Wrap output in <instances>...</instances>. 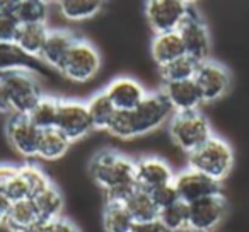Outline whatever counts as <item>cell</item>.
Masks as SVG:
<instances>
[{"mask_svg": "<svg viewBox=\"0 0 249 232\" xmlns=\"http://www.w3.org/2000/svg\"><path fill=\"white\" fill-rule=\"evenodd\" d=\"M92 181L104 191L106 203H123L137 190L135 161L118 150L104 149L89 162Z\"/></svg>", "mask_w": 249, "mask_h": 232, "instance_id": "1", "label": "cell"}, {"mask_svg": "<svg viewBox=\"0 0 249 232\" xmlns=\"http://www.w3.org/2000/svg\"><path fill=\"white\" fill-rule=\"evenodd\" d=\"M173 107L167 103L162 90L147 92L143 101L132 111H118L111 122L107 133L114 139L132 140L156 132L173 118Z\"/></svg>", "mask_w": 249, "mask_h": 232, "instance_id": "2", "label": "cell"}, {"mask_svg": "<svg viewBox=\"0 0 249 232\" xmlns=\"http://www.w3.org/2000/svg\"><path fill=\"white\" fill-rule=\"evenodd\" d=\"M188 161L190 167L222 183L234 167V150L227 140L212 135L203 145L188 154Z\"/></svg>", "mask_w": 249, "mask_h": 232, "instance_id": "3", "label": "cell"}, {"mask_svg": "<svg viewBox=\"0 0 249 232\" xmlns=\"http://www.w3.org/2000/svg\"><path fill=\"white\" fill-rule=\"evenodd\" d=\"M167 130H169L173 142L186 154L196 150L213 135L210 122L200 109L188 111V113H174L173 118L169 120Z\"/></svg>", "mask_w": 249, "mask_h": 232, "instance_id": "4", "label": "cell"}, {"mask_svg": "<svg viewBox=\"0 0 249 232\" xmlns=\"http://www.w3.org/2000/svg\"><path fill=\"white\" fill-rule=\"evenodd\" d=\"M2 80H4L5 90H7L11 113L28 116L35 104L43 96L36 73L31 70H14V72L4 73Z\"/></svg>", "mask_w": 249, "mask_h": 232, "instance_id": "5", "label": "cell"}, {"mask_svg": "<svg viewBox=\"0 0 249 232\" xmlns=\"http://www.w3.org/2000/svg\"><path fill=\"white\" fill-rule=\"evenodd\" d=\"M99 69L101 55L97 48L87 39L77 38L58 72L72 82L84 84L92 80L97 75Z\"/></svg>", "mask_w": 249, "mask_h": 232, "instance_id": "6", "label": "cell"}, {"mask_svg": "<svg viewBox=\"0 0 249 232\" xmlns=\"http://www.w3.org/2000/svg\"><path fill=\"white\" fill-rule=\"evenodd\" d=\"M178 33L183 39L184 52L190 58H193L196 63L210 60V31H208L207 22L201 19V16L196 11H193V9L188 11L184 21L178 28Z\"/></svg>", "mask_w": 249, "mask_h": 232, "instance_id": "7", "label": "cell"}, {"mask_svg": "<svg viewBox=\"0 0 249 232\" xmlns=\"http://www.w3.org/2000/svg\"><path fill=\"white\" fill-rule=\"evenodd\" d=\"M193 80L196 82L198 89H200L203 104L220 101L229 92L232 84L231 72H229L227 67L218 62H213V60L198 63Z\"/></svg>", "mask_w": 249, "mask_h": 232, "instance_id": "8", "label": "cell"}, {"mask_svg": "<svg viewBox=\"0 0 249 232\" xmlns=\"http://www.w3.org/2000/svg\"><path fill=\"white\" fill-rule=\"evenodd\" d=\"M227 210V200L222 193L193 201L188 205V232H213L224 222Z\"/></svg>", "mask_w": 249, "mask_h": 232, "instance_id": "9", "label": "cell"}, {"mask_svg": "<svg viewBox=\"0 0 249 232\" xmlns=\"http://www.w3.org/2000/svg\"><path fill=\"white\" fill-rule=\"evenodd\" d=\"M190 7L183 0H147L145 2L147 22L156 35L178 31Z\"/></svg>", "mask_w": 249, "mask_h": 232, "instance_id": "10", "label": "cell"}, {"mask_svg": "<svg viewBox=\"0 0 249 232\" xmlns=\"http://www.w3.org/2000/svg\"><path fill=\"white\" fill-rule=\"evenodd\" d=\"M56 128L70 142H77V140L89 135L94 130V126L92 122H90L86 103L79 99H60Z\"/></svg>", "mask_w": 249, "mask_h": 232, "instance_id": "11", "label": "cell"}, {"mask_svg": "<svg viewBox=\"0 0 249 232\" xmlns=\"http://www.w3.org/2000/svg\"><path fill=\"white\" fill-rule=\"evenodd\" d=\"M5 135L11 147L26 159L38 157V145L41 130L26 114H12L5 125Z\"/></svg>", "mask_w": 249, "mask_h": 232, "instance_id": "12", "label": "cell"}, {"mask_svg": "<svg viewBox=\"0 0 249 232\" xmlns=\"http://www.w3.org/2000/svg\"><path fill=\"white\" fill-rule=\"evenodd\" d=\"M173 184L176 188L179 200L188 205L196 200H201V198L222 193V186L218 181L212 179L207 174L200 173L193 167H186L181 173H178L174 176Z\"/></svg>", "mask_w": 249, "mask_h": 232, "instance_id": "13", "label": "cell"}, {"mask_svg": "<svg viewBox=\"0 0 249 232\" xmlns=\"http://www.w3.org/2000/svg\"><path fill=\"white\" fill-rule=\"evenodd\" d=\"M174 171L164 159L156 156L140 157L135 161V181L140 190L152 191L174 181Z\"/></svg>", "mask_w": 249, "mask_h": 232, "instance_id": "14", "label": "cell"}, {"mask_svg": "<svg viewBox=\"0 0 249 232\" xmlns=\"http://www.w3.org/2000/svg\"><path fill=\"white\" fill-rule=\"evenodd\" d=\"M104 92L107 94L116 111L135 109L147 96L145 87L132 77H116L107 84Z\"/></svg>", "mask_w": 249, "mask_h": 232, "instance_id": "15", "label": "cell"}, {"mask_svg": "<svg viewBox=\"0 0 249 232\" xmlns=\"http://www.w3.org/2000/svg\"><path fill=\"white\" fill-rule=\"evenodd\" d=\"M162 94L166 96L174 113L198 111L203 104L200 89L193 79L179 80V82H164Z\"/></svg>", "mask_w": 249, "mask_h": 232, "instance_id": "16", "label": "cell"}, {"mask_svg": "<svg viewBox=\"0 0 249 232\" xmlns=\"http://www.w3.org/2000/svg\"><path fill=\"white\" fill-rule=\"evenodd\" d=\"M75 39V36L67 29H50L38 60L52 69L60 70Z\"/></svg>", "mask_w": 249, "mask_h": 232, "instance_id": "17", "label": "cell"}, {"mask_svg": "<svg viewBox=\"0 0 249 232\" xmlns=\"http://www.w3.org/2000/svg\"><path fill=\"white\" fill-rule=\"evenodd\" d=\"M150 53H152L154 62L159 65V69L186 55L183 39H181L178 31L159 33V35L154 36L152 45H150Z\"/></svg>", "mask_w": 249, "mask_h": 232, "instance_id": "18", "label": "cell"}, {"mask_svg": "<svg viewBox=\"0 0 249 232\" xmlns=\"http://www.w3.org/2000/svg\"><path fill=\"white\" fill-rule=\"evenodd\" d=\"M50 28L46 24H19L14 43L31 58H39Z\"/></svg>", "mask_w": 249, "mask_h": 232, "instance_id": "19", "label": "cell"}, {"mask_svg": "<svg viewBox=\"0 0 249 232\" xmlns=\"http://www.w3.org/2000/svg\"><path fill=\"white\" fill-rule=\"evenodd\" d=\"M60 14L70 22H84L96 18L104 5V0H55Z\"/></svg>", "mask_w": 249, "mask_h": 232, "instance_id": "20", "label": "cell"}, {"mask_svg": "<svg viewBox=\"0 0 249 232\" xmlns=\"http://www.w3.org/2000/svg\"><path fill=\"white\" fill-rule=\"evenodd\" d=\"M35 62L36 58L26 55L14 41H0V75L14 72V70H31V72H35Z\"/></svg>", "mask_w": 249, "mask_h": 232, "instance_id": "21", "label": "cell"}, {"mask_svg": "<svg viewBox=\"0 0 249 232\" xmlns=\"http://www.w3.org/2000/svg\"><path fill=\"white\" fill-rule=\"evenodd\" d=\"M70 145H72V142L58 128L41 130L38 157L43 161H58L69 152Z\"/></svg>", "mask_w": 249, "mask_h": 232, "instance_id": "22", "label": "cell"}, {"mask_svg": "<svg viewBox=\"0 0 249 232\" xmlns=\"http://www.w3.org/2000/svg\"><path fill=\"white\" fill-rule=\"evenodd\" d=\"M33 201H35V205H36V210H38L39 218L48 220V222L62 218L65 201H63L62 191H60L53 183L50 184L46 190H43L39 195H36V196L33 198Z\"/></svg>", "mask_w": 249, "mask_h": 232, "instance_id": "23", "label": "cell"}, {"mask_svg": "<svg viewBox=\"0 0 249 232\" xmlns=\"http://www.w3.org/2000/svg\"><path fill=\"white\" fill-rule=\"evenodd\" d=\"M87 111H89L90 122H92L94 130H103V132H107L111 122H113L114 114L118 113L116 107L113 106L111 99L107 97V94L104 90L94 94L89 101L86 103Z\"/></svg>", "mask_w": 249, "mask_h": 232, "instance_id": "24", "label": "cell"}, {"mask_svg": "<svg viewBox=\"0 0 249 232\" xmlns=\"http://www.w3.org/2000/svg\"><path fill=\"white\" fill-rule=\"evenodd\" d=\"M124 207H126V210L130 212V215L137 224L159 218V208L154 203L150 193L145 190H140V188H137L132 196L124 201Z\"/></svg>", "mask_w": 249, "mask_h": 232, "instance_id": "25", "label": "cell"}, {"mask_svg": "<svg viewBox=\"0 0 249 232\" xmlns=\"http://www.w3.org/2000/svg\"><path fill=\"white\" fill-rule=\"evenodd\" d=\"M38 218L39 215L38 210H36V205L33 201V198H29V200H21L12 203L4 225L11 232H24Z\"/></svg>", "mask_w": 249, "mask_h": 232, "instance_id": "26", "label": "cell"}, {"mask_svg": "<svg viewBox=\"0 0 249 232\" xmlns=\"http://www.w3.org/2000/svg\"><path fill=\"white\" fill-rule=\"evenodd\" d=\"M58 111H60L58 97L45 96L43 94L41 99L35 104V107H33L28 116L39 130H48V128H56Z\"/></svg>", "mask_w": 249, "mask_h": 232, "instance_id": "27", "label": "cell"}, {"mask_svg": "<svg viewBox=\"0 0 249 232\" xmlns=\"http://www.w3.org/2000/svg\"><path fill=\"white\" fill-rule=\"evenodd\" d=\"M137 222L123 203H106L103 212V227L106 232H133Z\"/></svg>", "mask_w": 249, "mask_h": 232, "instance_id": "28", "label": "cell"}, {"mask_svg": "<svg viewBox=\"0 0 249 232\" xmlns=\"http://www.w3.org/2000/svg\"><path fill=\"white\" fill-rule=\"evenodd\" d=\"M12 16L18 21V24H46L48 4L33 2V0H19L12 11Z\"/></svg>", "mask_w": 249, "mask_h": 232, "instance_id": "29", "label": "cell"}, {"mask_svg": "<svg viewBox=\"0 0 249 232\" xmlns=\"http://www.w3.org/2000/svg\"><path fill=\"white\" fill-rule=\"evenodd\" d=\"M159 220L171 232H188V224H190L188 203L178 200L173 205H169V207L162 208L159 212Z\"/></svg>", "mask_w": 249, "mask_h": 232, "instance_id": "30", "label": "cell"}, {"mask_svg": "<svg viewBox=\"0 0 249 232\" xmlns=\"http://www.w3.org/2000/svg\"><path fill=\"white\" fill-rule=\"evenodd\" d=\"M198 63L188 55L181 56V58L174 60V62L167 63V65L160 67V77L164 82H179V80L193 79L196 73Z\"/></svg>", "mask_w": 249, "mask_h": 232, "instance_id": "31", "label": "cell"}, {"mask_svg": "<svg viewBox=\"0 0 249 232\" xmlns=\"http://www.w3.org/2000/svg\"><path fill=\"white\" fill-rule=\"evenodd\" d=\"M18 173H19V176L22 178V181L26 183V186H28L31 198H35L36 195H39L43 190H46V188L52 184V181H50V178L46 176L45 171H43L41 167L36 166V164H24V166H19Z\"/></svg>", "mask_w": 249, "mask_h": 232, "instance_id": "32", "label": "cell"}, {"mask_svg": "<svg viewBox=\"0 0 249 232\" xmlns=\"http://www.w3.org/2000/svg\"><path fill=\"white\" fill-rule=\"evenodd\" d=\"M150 196H152L154 203L157 205V208H159V212L162 210V208L169 207V205H173L174 201L179 200V196H178V191L176 188H174V184H164V186H159L156 188V190L149 191Z\"/></svg>", "mask_w": 249, "mask_h": 232, "instance_id": "33", "label": "cell"}, {"mask_svg": "<svg viewBox=\"0 0 249 232\" xmlns=\"http://www.w3.org/2000/svg\"><path fill=\"white\" fill-rule=\"evenodd\" d=\"M18 26L12 14H0V41H14Z\"/></svg>", "mask_w": 249, "mask_h": 232, "instance_id": "34", "label": "cell"}, {"mask_svg": "<svg viewBox=\"0 0 249 232\" xmlns=\"http://www.w3.org/2000/svg\"><path fill=\"white\" fill-rule=\"evenodd\" d=\"M133 232H171V231L159 220V218H154V220L137 224Z\"/></svg>", "mask_w": 249, "mask_h": 232, "instance_id": "35", "label": "cell"}, {"mask_svg": "<svg viewBox=\"0 0 249 232\" xmlns=\"http://www.w3.org/2000/svg\"><path fill=\"white\" fill-rule=\"evenodd\" d=\"M48 232H80V231L73 222H70L62 217V218H58V220L50 222Z\"/></svg>", "mask_w": 249, "mask_h": 232, "instance_id": "36", "label": "cell"}, {"mask_svg": "<svg viewBox=\"0 0 249 232\" xmlns=\"http://www.w3.org/2000/svg\"><path fill=\"white\" fill-rule=\"evenodd\" d=\"M18 173V166H11V164H0V191H4L9 181L16 176Z\"/></svg>", "mask_w": 249, "mask_h": 232, "instance_id": "37", "label": "cell"}, {"mask_svg": "<svg viewBox=\"0 0 249 232\" xmlns=\"http://www.w3.org/2000/svg\"><path fill=\"white\" fill-rule=\"evenodd\" d=\"M11 207H12V201L9 200V196L4 193V191H0V225L5 224Z\"/></svg>", "mask_w": 249, "mask_h": 232, "instance_id": "38", "label": "cell"}, {"mask_svg": "<svg viewBox=\"0 0 249 232\" xmlns=\"http://www.w3.org/2000/svg\"><path fill=\"white\" fill-rule=\"evenodd\" d=\"M0 113H11L7 90H5V84L2 80V75H0Z\"/></svg>", "mask_w": 249, "mask_h": 232, "instance_id": "39", "label": "cell"}, {"mask_svg": "<svg viewBox=\"0 0 249 232\" xmlns=\"http://www.w3.org/2000/svg\"><path fill=\"white\" fill-rule=\"evenodd\" d=\"M50 227V222L48 220H43V218H38L36 222H33L24 232H48Z\"/></svg>", "mask_w": 249, "mask_h": 232, "instance_id": "40", "label": "cell"}, {"mask_svg": "<svg viewBox=\"0 0 249 232\" xmlns=\"http://www.w3.org/2000/svg\"><path fill=\"white\" fill-rule=\"evenodd\" d=\"M19 0H0V14H12Z\"/></svg>", "mask_w": 249, "mask_h": 232, "instance_id": "41", "label": "cell"}, {"mask_svg": "<svg viewBox=\"0 0 249 232\" xmlns=\"http://www.w3.org/2000/svg\"><path fill=\"white\" fill-rule=\"evenodd\" d=\"M33 2H43V4H50L52 0H33Z\"/></svg>", "mask_w": 249, "mask_h": 232, "instance_id": "42", "label": "cell"}, {"mask_svg": "<svg viewBox=\"0 0 249 232\" xmlns=\"http://www.w3.org/2000/svg\"><path fill=\"white\" fill-rule=\"evenodd\" d=\"M183 2H184V4H188V5H190L191 2H196V0H183Z\"/></svg>", "mask_w": 249, "mask_h": 232, "instance_id": "43", "label": "cell"}]
</instances>
